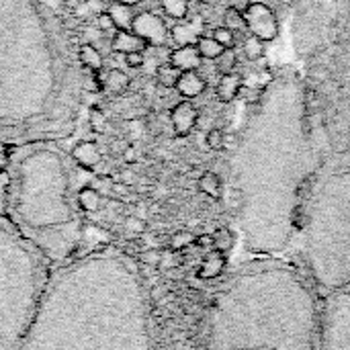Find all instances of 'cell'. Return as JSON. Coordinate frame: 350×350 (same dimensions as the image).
I'll use <instances>...</instances> for the list:
<instances>
[{"label": "cell", "mask_w": 350, "mask_h": 350, "mask_svg": "<svg viewBox=\"0 0 350 350\" xmlns=\"http://www.w3.org/2000/svg\"><path fill=\"white\" fill-rule=\"evenodd\" d=\"M43 0H0V148L64 142L86 107V70Z\"/></svg>", "instance_id": "6da1fadb"}, {"label": "cell", "mask_w": 350, "mask_h": 350, "mask_svg": "<svg viewBox=\"0 0 350 350\" xmlns=\"http://www.w3.org/2000/svg\"><path fill=\"white\" fill-rule=\"evenodd\" d=\"M21 350H152L137 271L111 252L66 265L47 281Z\"/></svg>", "instance_id": "7a4b0ae2"}, {"label": "cell", "mask_w": 350, "mask_h": 350, "mask_svg": "<svg viewBox=\"0 0 350 350\" xmlns=\"http://www.w3.org/2000/svg\"><path fill=\"white\" fill-rule=\"evenodd\" d=\"M207 350H322V297L289 260L242 262L213 299Z\"/></svg>", "instance_id": "3957f363"}, {"label": "cell", "mask_w": 350, "mask_h": 350, "mask_svg": "<svg viewBox=\"0 0 350 350\" xmlns=\"http://www.w3.org/2000/svg\"><path fill=\"white\" fill-rule=\"evenodd\" d=\"M62 142H35L8 152V219L43 254H68L82 232L76 180L80 164Z\"/></svg>", "instance_id": "277c9868"}, {"label": "cell", "mask_w": 350, "mask_h": 350, "mask_svg": "<svg viewBox=\"0 0 350 350\" xmlns=\"http://www.w3.org/2000/svg\"><path fill=\"white\" fill-rule=\"evenodd\" d=\"M289 254L322 299L350 287V180L314 189Z\"/></svg>", "instance_id": "5b68a950"}, {"label": "cell", "mask_w": 350, "mask_h": 350, "mask_svg": "<svg viewBox=\"0 0 350 350\" xmlns=\"http://www.w3.org/2000/svg\"><path fill=\"white\" fill-rule=\"evenodd\" d=\"M45 256L0 213V350H21L47 285Z\"/></svg>", "instance_id": "8992f818"}, {"label": "cell", "mask_w": 350, "mask_h": 350, "mask_svg": "<svg viewBox=\"0 0 350 350\" xmlns=\"http://www.w3.org/2000/svg\"><path fill=\"white\" fill-rule=\"evenodd\" d=\"M322 350H350V287L322 299Z\"/></svg>", "instance_id": "52a82bcc"}, {"label": "cell", "mask_w": 350, "mask_h": 350, "mask_svg": "<svg viewBox=\"0 0 350 350\" xmlns=\"http://www.w3.org/2000/svg\"><path fill=\"white\" fill-rule=\"evenodd\" d=\"M244 23H246V31L258 39L273 41L279 35V21L277 14L271 6H267L265 2H252L244 12Z\"/></svg>", "instance_id": "ba28073f"}, {"label": "cell", "mask_w": 350, "mask_h": 350, "mask_svg": "<svg viewBox=\"0 0 350 350\" xmlns=\"http://www.w3.org/2000/svg\"><path fill=\"white\" fill-rule=\"evenodd\" d=\"M131 31L135 35H139L150 47H164L168 37H170V31L166 27V23L154 14V12H137L135 18H133V25H131Z\"/></svg>", "instance_id": "9c48e42d"}, {"label": "cell", "mask_w": 350, "mask_h": 350, "mask_svg": "<svg viewBox=\"0 0 350 350\" xmlns=\"http://www.w3.org/2000/svg\"><path fill=\"white\" fill-rule=\"evenodd\" d=\"M170 115V125H172V131L180 137L189 135L197 121H199V111L197 107L191 103V100H180L172 107V111L168 113Z\"/></svg>", "instance_id": "30bf717a"}, {"label": "cell", "mask_w": 350, "mask_h": 350, "mask_svg": "<svg viewBox=\"0 0 350 350\" xmlns=\"http://www.w3.org/2000/svg\"><path fill=\"white\" fill-rule=\"evenodd\" d=\"M168 62L174 68H178L180 72H189V70H199L203 64V57H201L197 45H180L170 51Z\"/></svg>", "instance_id": "8fae6325"}, {"label": "cell", "mask_w": 350, "mask_h": 350, "mask_svg": "<svg viewBox=\"0 0 350 350\" xmlns=\"http://www.w3.org/2000/svg\"><path fill=\"white\" fill-rule=\"evenodd\" d=\"M174 88L185 98H197L207 90V80L197 70H189V72H180V78Z\"/></svg>", "instance_id": "7c38bea8"}, {"label": "cell", "mask_w": 350, "mask_h": 350, "mask_svg": "<svg viewBox=\"0 0 350 350\" xmlns=\"http://www.w3.org/2000/svg\"><path fill=\"white\" fill-rule=\"evenodd\" d=\"M170 37L176 43V47H180V45H197V41L201 37V23H199V18L189 21V23H185V18H183L180 23H176L170 29Z\"/></svg>", "instance_id": "4fadbf2b"}, {"label": "cell", "mask_w": 350, "mask_h": 350, "mask_svg": "<svg viewBox=\"0 0 350 350\" xmlns=\"http://www.w3.org/2000/svg\"><path fill=\"white\" fill-rule=\"evenodd\" d=\"M70 156L80 164L82 168H94L100 162V148L94 142H80L72 148Z\"/></svg>", "instance_id": "5bb4252c"}, {"label": "cell", "mask_w": 350, "mask_h": 350, "mask_svg": "<svg viewBox=\"0 0 350 350\" xmlns=\"http://www.w3.org/2000/svg\"><path fill=\"white\" fill-rule=\"evenodd\" d=\"M111 47H113V51L125 55V53H131V51H144L150 45L139 35H135L133 31H117L115 37H113V45Z\"/></svg>", "instance_id": "9a60e30c"}, {"label": "cell", "mask_w": 350, "mask_h": 350, "mask_svg": "<svg viewBox=\"0 0 350 350\" xmlns=\"http://www.w3.org/2000/svg\"><path fill=\"white\" fill-rule=\"evenodd\" d=\"M242 86H244V80L240 74L236 72H230V74H221L219 82H217V98L221 103H232L240 92H242Z\"/></svg>", "instance_id": "2e32d148"}, {"label": "cell", "mask_w": 350, "mask_h": 350, "mask_svg": "<svg viewBox=\"0 0 350 350\" xmlns=\"http://www.w3.org/2000/svg\"><path fill=\"white\" fill-rule=\"evenodd\" d=\"M107 12L111 14V18H113V23H115V29H117V31H131L133 18H135L133 6L123 4V2H111V4L107 6Z\"/></svg>", "instance_id": "e0dca14e"}, {"label": "cell", "mask_w": 350, "mask_h": 350, "mask_svg": "<svg viewBox=\"0 0 350 350\" xmlns=\"http://www.w3.org/2000/svg\"><path fill=\"white\" fill-rule=\"evenodd\" d=\"M78 59H80V66L86 72H100L103 66H105L103 55H100V51L96 49L94 43H80L78 45Z\"/></svg>", "instance_id": "ac0fdd59"}, {"label": "cell", "mask_w": 350, "mask_h": 350, "mask_svg": "<svg viewBox=\"0 0 350 350\" xmlns=\"http://www.w3.org/2000/svg\"><path fill=\"white\" fill-rule=\"evenodd\" d=\"M129 76L123 72V70H111L107 76H105V80H103V86L109 90V92H113V94H123L127 88H129Z\"/></svg>", "instance_id": "d6986e66"}, {"label": "cell", "mask_w": 350, "mask_h": 350, "mask_svg": "<svg viewBox=\"0 0 350 350\" xmlns=\"http://www.w3.org/2000/svg\"><path fill=\"white\" fill-rule=\"evenodd\" d=\"M197 49H199V53H201V57L203 59H217L219 55H221V51L226 49V47H221L211 35L207 37V35H201L199 37V41H197Z\"/></svg>", "instance_id": "ffe728a7"}, {"label": "cell", "mask_w": 350, "mask_h": 350, "mask_svg": "<svg viewBox=\"0 0 350 350\" xmlns=\"http://www.w3.org/2000/svg\"><path fill=\"white\" fill-rule=\"evenodd\" d=\"M180 78V70L174 68L170 62L168 64H160V68L156 70V82L164 88H174L176 82Z\"/></svg>", "instance_id": "44dd1931"}, {"label": "cell", "mask_w": 350, "mask_h": 350, "mask_svg": "<svg viewBox=\"0 0 350 350\" xmlns=\"http://www.w3.org/2000/svg\"><path fill=\"white\" fill-rule=\"evenodd\" d=\"M8 152L10 148H0V213L6 207V187H8Z\"/></svg>", "instance_id": "7402d4cb"}, {"label": "cell", "mask_w": 350, "mask_h": 350, "mask_svg": "<svg viewBox=\"0 0 350 350\" xmlns=\"http://www.w3.org/2000/svg\"><path fill=\"white\" fill-rule=\"evenodd\" d=\"M166 16L174 21H183L189 16V0H160Z\"/></svg>", "instance_id": "603a6c76"}, {"label": "cell", "mask_w": 350, "mask_h": 350, "mask_svg": "<svg viewBox=\"0 0 350 350\" xmlns=\"http://www.w3.org/2000/svg\"><path fill=\"white\" fill-rule=\"evenodd\" d=\"M242 49H244V55L250 59V62H256L265 55V41L254 37V35H246L244 43H242Z\"/></svg>", "instance_id": "cb8c5ba5"}, {"label": "cell", "mask_w": 350, "mask_h": 350, "mask_svg": "<svg viewBox=\"0 0 350 350\" xmlns=\"http://www.w3.org/2000/svg\"><path fill=\"white\" fill-rule=\"evenodd\" d=\"M215 66H217V72H219V74H230V72H234L236 66H238V55H236L234 47L224 49L221 55L215 59Z\"/></svg>", "instance_id": "d4e9b609"}, {"label": "cell", "mask_w": 350, "mask_h": 350, "mask_svg": "<svg viewBox=\"0 0 350 350\" xmlns=\"http://www.w3.org/2000/svg\"><path fill=\"white\" fill-rule=\"evenodd\" d=\"M224 25H226L228 29H232L234 33H238V31H246L244 14H242V12H238V10H234V8H230V6H228V10H226V14H224Z\"/></svg>", "instance_id": "484cf974"}, {"label": "cell", "mask_w": 350, "mask_h": 350, "mask_svg": "<svg viewBox=\"0 0 350 350\" xmlns=\"http://www.w3.org/2000/svg\"><path fill=\"white\" fill-rule=\"evenodd\" d=\"M221 47H234V43H236V33L232 31V29H228L226 25H221V27H215L213 29V35H211Z\"/></svg>", "instance_id": "4316f807"}, {"label": "cell", "mask_w": 350, "mask_h": 350, "mask_svg": "<svg viewBox=\"0 0 350 350\" xmlns=\"http://www.w3.org/2000/svg\"><path fill=\"white\" fill-rule=\"evenodd\" d=\"M107 123H109V119H107V115H105L103 111H98V109H90L88 125H90V129H92V131H103V129L107 127Z\"/></svg>", "instance_id": "83f0119b"}, {"label": "cell", "mask_w": 350, "mask_h": 350, "mask_svg": "<svg viewBox=\"0 0 350 350\" xmlns=\"http://www.w3.org/2000/svg\"><path fill=\"white\" fill-rule=\"evenodd\" d=\"M224 137H226V131H221L219 127H213L207 131L205 142L211 150H224Z\"/></svg>", "instance_id": "f1b7e54d"}, {"label": "cell", "mask_w": 350, "mask_h": 350, "mask_svg": "<svg viewBox=\"0 0 350 350\" xmlns=\"http://www.w3.org/2000/svg\"><path fill=\"white\" fill-rule=\"evenodd\" d=\"M201 189L207 191V193H211V195H219V191H221V180H219V176H215L213 172H207V174L201 178Z\"/></svg>", "instance_id": "f546056e"}, {"label": "cell", "mask_w": 350, "mask_h": 350, "mask_svg": "<svg viewBox=\"0 0 350 350\" xmlns=\"http://www.w3.org/2000/svg\"><path fill=\"white\" fill-rule=\"evenodd\" d=\"M94 21H96V29H98V31H103V33H109V31H115V23H113V18H111V14H109L107 10H103V12H98V14L94 16Z\"/></svg>", "instance_id": "4dcf8cb0"}, {"label": "cell", "mask_w": 350, "mask_h": 350, "mask_svg": "<svg viewBox=\"0 0 350 350\" xmlns=\"http://www.w3.org/2000/svg\"><path fill=\"white\" fill-rule=\"evenodd\" d=\"M127 129H129V137L131 139H139L144 135V131H146V123L142 119H131L127 123Z\"/></svg>", "instance_id": "1f68e13d"}, {"label": "cell", "mask_w": 350, "mask_h": 350, "mask_svg": "<svg viewBox=\"0 0 350 350\" xmlns=\"http://www.w3.org/2000/svg\"><path fill=\"white\" fill-rule=\"evenodd\" d=\"M144 51H131V53H125V64L129 68H142L144 66Z\"/></svg>", "instance_id": "d6a6232c"}, {"label": "cell", "mask_w": 350, "mask_h": 350, "mask_svg": "<svg viewBox=\"0 0 350 350\" xmlns=\"http://www.w3.org/2000/svg\"><path fill=\"white\" fill-rule=\"evenodd\" d=\"M74 16H76L78 21H86V18H90V16H94V14L90 12L88 4H86V0H84V2H80V4L74 8Z\"/></svg>", "instance_id": "836d02e7"}, {"label": "cell", "mask_w": 350, "mask_h": 350, "mask_svg": "<svg viewBox=\"0 0 350 350\" xmlns=\"http://www.w3.org/2000/svg\"><path fill=\"white\" fill-rule=\"evenodd\" d=\"M43 4L51 10V12H55L57 16H64V6H66V0H43Z\"/></svg>", "instance_id": "e575fe53"}, {"label": "cell", "mask_w": 350, "mask_h": 350, "mask_svg": "<svg viewBox=\"0 0 350 350\" xmlns=\"http://www.w3.org/2000/svg\"><path fill=\"white\" fill-rule=\"evenodd\" d=\"M252 2H254V0H228L230 8H234V10H238V12H244Z\"/></svg>", "instance_id": "d590c367"}, {"label": "cell", "mask_w": 350, "mask_h": 350, "mask_svg": "<svg viewBox=\"0 0 350 350\" xmlns=\"http://www.w3.org/2000/svg\"><path fill=\"white\" fill-rule=\"evenodd\" d=\"M86 4H88V8H90V12L96 16L98 12H103L105 10V4L100 2V0H86Z\"/></svg>", "instance_id": "8d00e7d4"}, {"label": "cell", "mask_w": 350, "mask_h": 350, "mask_svg": "<svg viewBox=\"0 0 350 350\" xmlns=\"http://www.w3.org/2000/svg\"><path fill=\"white\" fill-rule=\"evenodd\" d=\"M135 158H137V150H135V148H127V150H125V160H127V162H133Z\"/></svg>", "instance_id": "74e56055"}, {"label": "cell", "mask_w": 350, "mask_h": 350, "mask_svg": "<svg viewBox=\"0 0 350 350\" xmlns=\"http://www.w3.org/2000/svg\"><path fill=\"white\" fill-rule=\"evenodd\" d=\"M115 2H123V4H129V6H135V4H139L142 0H115Z\"/></svg>", "instance_id": "f35d334b"}]
</instances>
